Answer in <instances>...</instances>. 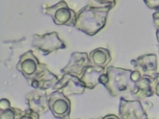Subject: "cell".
Instances as JSON below:
<instances>
[{"instance_id":"obj_1","label":"cell","mask_w":159,"mask_h":119,"mask_svg":"<svg viewBox=\"0 0 159 119\" xmlns=\"http://www.w3.org/2000/svg\"><path fill=\"white\" fill-rule=\"evenodd\" d=\"M133 71L111 66L99 78V83L103 85L110 95L116 97L120 95L132 93L135 82L132 79Z\"/></svg>"},{"instance_id":"obj_2","label":"cell","mask_w":159,"mask_h":119,"mask_svg":"<svg viewBox=\"0 0 159 119\" xmlns=\"http://www.w3.org/2000/svg\"><path fill=\"white\" fill-rule=\"evenodd\" d=\"M49 108L57 119H69L70 112V101L64 94L58 91L52 93L48 99Z\"/></svg>"},{"instance_id":"obj_3","label":"cell","mask_w":159,"mask_h":119,"mask_svg":"<svg viewBox=\"0 0 159 119\" xmlns=\"http://www.w3.org/2000/svg\"><path fill=\"white\" fill-rule=\"evenodd\" d=\"M119 117L121 119H147L148 114L139 100L120 98Z\"/></svg>"},{"instance_id":"obj_4","label":"cell","mask_w":159,"mask_h":119,"mask_svg":"<svg viewBox=\"0 0 159 119\" xmlns=\"http://www.w3.org/2000/svg\"><path fill=\"white\" fill-rule=\"evenodd\" d=\"M85 88L79 77L67 73H65L53 87L54 90L61 92L66 96L83 94Z\"/></svg>"},{"instance_id":"obj_5","label":"cell","mask_w":159,"mask_h":119,"mask_svg":"<svg viewBox=\"0 0 159 119\" xmlns=\"http://www.w3.org/2000/svg\"><path fill=\"white\" fill-rule=\"evenodd\" d=\"M17 68L30 85L44 68L40 66L34 55L27 53L21 58L17 64Z\"/></svg>"},{"instance_id":"obj_6","label":"cell","mask_w":159,"mask_h":119,"mask_svg":"<svg viewBox=\"0 0 159 119\" xmlns=\"http://www.w3.org/2000/svg\"><path fill=\"white\" fill-rule=\"evenodd\" d=\"M26 102L29 109L39 114H42L50 109L48 97L43 89H35L26 95Z\"/></svg>"},{"instance_id":"obj_7","label":"cell","mask_w":159,"mask_h":119,"mask_svg":"<svg viewBox=\"0 0 159 119\" xmlns=\"http://www.w3.org/2000/svg\"><path fill=\"white\" fill-rule=\"evenodd\" d=\"M157 59L155 54H145L132 60L130 63L134 69L140 72L142 75L152 77L157 70Z\"/></svg>"},{"instance_id":"obj_8","label":"cell","mask_w":159,"mask_h":119,"mask_svg":"<svg viewBox=\"0 0 159 119\" xmlns=\"http://www.w3.org/2000/svg\"><path fill=\"white\" fill-rule=\"evenodd\" d=\"M152 77L148 75H142L138 81L135 82L134 90L131 93L132 97L135 99H142L153 96L151 87Z\"/></svg>"},{"instance_id":"obj_9","label":"cell","mask_w":159,"mask_h":119,"mask_svg":"<svg viewBox=\"0 0 159 119\" xmlns=\"http://www.w3.org/2000/svg\"><path fill=\"white\" fill-rule=\"evenodd\" d=\"M105 73V68L101 67H88L84 72L80 79L85 88L93 89L99 83V78Z\"/></svg>"},{"instance_id":"obj_10","label":"cell","mask_w":159,"mask_h":119,"mask_svg":"<svg viewBox=\"0 0 159 119\" xmlns=\"http://www.w3.org/2000/svg\"><path fill=\"white\" fill-rule=\"evenodd\" d=\"M57 77L48 70L44 68L30 85L35 89H45L55 86L58 82Z\"/></svg>"},{"instance_id":"obj_11","label":"cell","mask_w":159,"mask_h":119,"mask_svg":"<svg viewBox=\"0 0 159 119\" xmlns=\"http://www.w3.org/2000/svg\"><path fill=\"white\" fill-rule=\"evenodd\" d=\"M91 60L93 66L105 68L111 60L110 52L107 49L99 48L91 54Z\"/></svg>"},{"instance_id":"obj_12","label":"cell","mask_w":159,"mask_h":119,"mask_svg":"<svg viewBox=\"0 0 159 119\" xmlns=\"http://www.w3.org/2000/svg\"><path fill=\"white\" fill-rule=\"evenodd\" d=\"M0 105L1 119H17L22 112L11 107L9 100L6 99H1Z\"/></svg>"},{"instance_id":"obj_13","label":"cell","mask_w":159,"mask_h":119,"mask_svg":"<svg viewBox=\"0 0 159 119\" xmlns=\"http://www.w3.org/2000/svg\"><path fill=\"white\" fill-rule=\"evenodd\" d=\"M39 114L29 109L22 111L17 119H39Z\"/></svg>"},{"instance_id":"obj_14","label":"cell","mask_w":159,"mask_h":119,"mask_svg":"<svg viewBox=\"0 0 159 119\" xmlns=\"http://www.w3.org/2000/svg\"><path fill=\"white\" fill-rule=\"evenodd\" d=\"M151 87L153 93L159 97V73H156L152 78Z\"/></svg>"},{"instance_id":"obj_15","label":"cell","mask_w":159,"mask_h":119,"mask_svg":"<svg viewBox=\"0 0 159 119\" xmlns=\"http://www.w3.org/2000/svg\"><path fill=\"white\" fill-rule=\"evenodd\" d=\"M146 5L151 9H159V0H143Z\"/></svg>"},{"instance_id":"obj_16","label":"cell","mask_w":159,"mask_h":119,"mask_svg":"<svg viewBox=\"0 0 159 119\" xmlns=\"http://www.w3.org/2000/svg\"><path fill=\"white\" fill-rule=\"evenodd\" d=\"M152 19L154 26L156 28H159V9H157L152 14Z\"/></svg>"},{"instance_id":"obj_17","label":"cell","mask_w":159,"mask_h":119,"mask_svg":"<svg viewBox=\"0 0 159 119\" xmlns=\"http://www.w3.org/2000/svg\"><path fill=\"white\" fill-rule=\"evenodd\" d=\"M101 119H121L119 116H117L115 114H109L106 115Z\"/></svg>"},{"instance_id":"obj_18","label":"cell","mask_w":159,"mask_h":119,"mask_svg":"<svg viewBox=\"0 0 159 119\" xmlns=\"http://www.w3.org/2000/svg\"><path fill=\"white\" fill-rule=\"evenodd\" d=\"M156 39H157V42L159 45V28H157V30L156 32Z\"/></svg>"},{"instance_id":"obj_19","label":"cell","mask_w":159,"mask_h":119,"mask_svg":"<svg viewBox=\"0 0 159 119\" xmlns=\"http://www.w3.org/2000/svg\"><path fill=\"white\" fill-rule=\"evenodd\" d=\"M157 47H158V52H159V45H158L157 46Z\"/></svg>"},{"instance_id":"obj_20","label":"cell","mask_w":159,"mask_h":119,"mask_svg":"<svg viewBox=\"0 0 159 119\" xmlns=\"http://www.w3.org/2000/svg\"></svg>"}]
</instances>
